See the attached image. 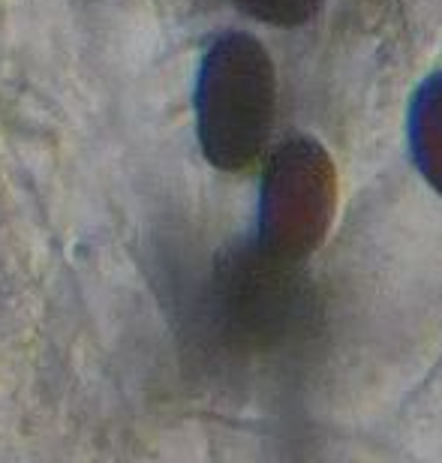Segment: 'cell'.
I'll use <instances>...</instances> for the list:
<instances>
[{"mask_svg":"<svg viewBox=\"0 0 442 463\" xmlns=\"http://www.w3.org/2000/svg\"><path fill=\"white\" fill-rule=\"evenodd\" d=\"M277 115V72L250 33H223L208 45L196 79L202 154L223 172H244L268 147Z\"/></svg>","mask_w":442,"mask_h":463,"instance_id":"7a4b0ae2","label":"cell"},{"mask_svg":"<svg viewBox=\"0 0 442 463\" xmlns=\"http://www.w3.org/2000/svg\"><path fill=\"white\" fill-rule=\"evenodd\" d=\"M409 154L416 169L442 196V72L418 85L409 103Z\"/></svg>","mask_w":442,"mask_h":463,"instance_id":"277c9868","label":"cell"},{"mask_svg":"<svg viewBox=\"0 0 442 463\" xmlns=\"http://www.w3.org/2000/svg\"><path fill=\"white\" fill-rule=\"evenodd\" d=\"M244 15L274 27H301L322 13L325 0H232Z\"/></svg>","mask_w":442,"mask_h":463,"instance_id":"5b68a950","label":"cell"},{"mask_svg":"<svg viewBox=\"0 0 442 463\" xmlns=\"http://www.w3.org/2000/svg\"><path fill=\"white\" fill-rule=\"evenodd\" d=\"M337 208V169L316 138L295 136L271 154L262 175L253 241L268 253L304 262L325 241Z\"/></svg>","mask_w":442,"mask_h":463,"instance_id":"3957f363","label":"cell"},{"mask_svg":"<svg viewBox=\"0 0 442 463\" xmlns=\"http://www.w3.org/2000/svg\"><path fill=\"white\" fill-rule=\"evenodd\" d=\"M301 265L268 253L253 238L223 250L208 286V313L220 340L250 355L310 340L322 304Z\"/></svg>","mask_w":442,"mask_h":463,"instance_id":"6da1fadb","label":"cell"}]
</instances>
